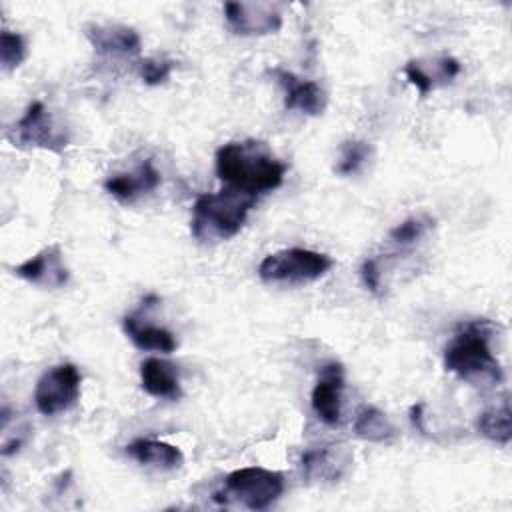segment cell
I'll use <instances>...</instances> for the list:
<instances>
[{"instance_id":"6da1fadb","label":"cell","mask_w":512,"mask_h":512,"mask_svg":"<svg viewBox=\"0 0 512 512\" xmlns=\"http://www.w3.org/2000/svg\"><path fill=\"white\" fill-rule=\"evenodd\" d=\"M214 164L218 178L226 186L250 196L276 190L286 174V164L260 140L228 142L220 146Z\"/></svg>"},{"instance_id":"7a4b0ae2","label":"cell","mask_w":512,"mask_h":512,"mask_svg":"<svg viewBox=\"0 0 512 512\" xmlns=\"http://www.w3.org/2000/svg\"><path fill=\"white\" fill-rule=\"evenodd\" d=\"M492 324L474 320L454 334L444 350V368L474 386H494L504 378L502 366L490 348Z\"/></svg>"},{"instance_id":"3957f363","label":"cell","mask_w":512,"mask_h":512,"mask_svg":"<svg viewBox=\"0 0 512 512\" xmlns=\"http://www.w3.org/2000/svg\"><path fill=\"white\" fill-rule=\"evenodd\" d=\"M256 196L244 194L230 186L218 192L200 194L192 208V236L200 242H220L234 238L254 206Z\"/></svg>"},{"instance_id":"277c9868","label":"cell","mask_w":512,"mask_h":512,"mask_svg":"<svg viewBox=\"0 0 512 512\" xmlns=\"http://www.w3.org/2000/svg\"><path fill=\"white\" fill-rule=\"evenodd\" d=\"M284 492V476L276 470L246 466L230 472L216 500H234L248 510L270 508Z\"/></svg>"},{"instance_id":"5b68a950","label":"cell","mask_w":512,"mask_h":512,"mask_svg":"<svg viewBox=\"0 0 512 512\" xmlns=\"http://www.w3.org/2000/svg\"><path fill=\"white\" fill-rule=\"evenodd\" d=\"M332 266L334 260L322 252L288 248L268 254L258 266V276L268 284H308L322 278Z\"/></svg>"},{"instance_id":"8992f818","label":"cell","mask_w":512,"mask_h":512,"mask_svg":"<svg viewBox=\"0 0 512 512\" xmlns=\"http://www.w3.org/2000/svg\"><path fill=\"white\" fill-rule=\"evenodd\" d=\"M82 376L70 362L46 370L34 388L36 410L44 416H56L70 410L80 398Z\"/></svg>"},{"instance_id":"52a82bcc","label":"cell","mask_w":512,"mask_h":512,"mask_svg":"<svg viewBox=\"0 0 512 512\" xmlns=\"http://www.w3.org/2000/svg\"><path fill=\"white\" fill-rule=\"evenodd\" d=\"M8 140L20 148H42L50 152H62L68 144L64 130L54 124L50 112L40 100L26 108L24 116L8 132Z\"/></svg>"},{"instance_id":"ba28073f","label":"cell","mask_w":512,"mask_h":512,"mask_svg":"<svg viewBox=\"0 0 512 512\" xmlns=\"http://www.w3.org/2000/svg\"><path fill=\"white\" fill-rule=\"evenodd\" d=\"M352 466V452L344 444L310 448L300 458V468L310 484H336Z\"/></svg>"},{"instance_id":"9c48e42d","label":"cell","mask_w":512,"mask_h":512,"mask_svg":"<svg viewBox=\"0 0 512 512\" xmlns=\"http://www.w3.org/2000/svg\"><path fill=\"white\" fill-rule=\"evenodd\" d=\"M224 16L230 30L238 36H266L282 28L280 12L264 2H226Z\"/></svg>"},{"instance_id":"30bf717a","label":"cell","mask_w":512,"mask_h":512,"mask_svg":"<svg viewBox=\"0 0 512 512\" xmlns=\"http://www.w3.org/2000/svg\"><path fill=\"white\" fill-rule=\"evenodd\" d=\"M14 274L42 288H60L66 286L70 280V270L64 264L62 248L58 244H50L32 258L18 264L14 268Z\"/></svg>"},{"instance_id":"8fae6325","label":"cell","mask_w":512,"mask_h":512,"mask_svg":"<svg viewBox=\"0 0 512 512\" xmlns=\"http://www.w3.org/2000/svg\"><path fill=\"white\" fill-rule=\"evenodd\" d=\"M342 390H344V366L332 360L322 366L320 378L310 398L314 414L328 426H334L340 422Z\"/></svg>"},{"instance_id":"7c38bea8","label":"cell","mask_w":512,"mask_h":512,"mask_svg":"<svg viewBox=\"0 0 512 512\" xmlns=\"http://www.w3.org/2000/svg\"><path fill=\"white\" fill-rule=\"evenodd\" d=\"M84 36L106 58H134L142 48L138 32L124 24H88Z\"/></svg>"},{"instance_id":"4fadbf2b","label":"cell","mask_w":512,"mask_h":512,"mask_svg":"<svg viewBox=\"0 0 512 512\" xmlns=\"http://www.w3.org/2000/svg\"><path fill=\"white\" fill-rule=\"evenodd\" d=\"M274 76L284 90V106L288 110H298L306 116H320L326 110L328 96L320 84L312 80H302L288 70L274 68Z\"/></svg>"},{"instance_id":"5bb4252c","label":"cell","mask_w":512,"mask_h":512,"mask_svg":"<svg viewBox=\"0 0 512 512\" xmlns=\"http://www.w3.org/2000/svg\"><path fill=\"white\" fill-rule=\"evenodd\" d=\"M160 184V172L152 160H144L136 170L126 174H114L104 182V190L120 202H134L140 196L156 190Z\"/></svg>"},{"instance_id":"9a60e30c","label":"cell","mask_w":512,"mask_h":512,"mask_svg":"<svg viewBox=\"0 0 512 512\" xmlns=\"http://www.w3.org/2000/svg\"><path fill=\"white\" fill-rule=\"evenodd\" d=\"M140 384L142 390L154 398L178 400L182 396L180 380L174 366L160 358H146L140 364Z\"/></svg>"},{"instance_id":"2e32d148","label":"cell","mask_w":512,"mask_h":512,"mask_svg":"<svg viewBox=\"0 0 512 512\" xmlns=\"http://www.w3.org/2000/svg\"><path fill=\"white\" fill-rule=\"evenodd\" d=\"M126 454L142 466H154L162 470L180 468L184 462V456L178 446L152 438H134L126 446Z\"/></svg>"},{"instance_id":"e0dca14e","label":"cell","mask_w":512,"mask_h":512,"mask_svg":"<svg viewBox=\"0 0 512 512\" xmlns=\"http://www.w3.org/2000/svg\"><path fill=\"white\" fill-rule=\"evenodd\" d=\"M122 328L132 344L140 350H154L162 354H170L176 350V338L170 330L154 324L142 322L138 316L130 314L122 318Z\"/></svg>"},{"instance_id":"ac0fdd59","label":"cell","mask_w":512,"mask_h":512,"mask_svg":"<svg viewBox=\"0 0 512 512\" xmlns=\"http://www.w3.org/2000/svg\"><path fill=\"white\" fill-rule=\"evenodd\" d=\"M354 432L358 438L376 444H390L398 438L394 422L376 406H362L354 418Z\"/></svg>"},{"instance_id":"d6986e66","label":"cell","mask_w":512,"mask_h":512,"mask_svg":"<svg viewBox=\"0 0 512 512\" xmlns=\"http://www.w3.org/2000/svg\"><path fill=\"white\" fill-rule=\"evenodd\" d=\"M478 432L496 442V444H508L512 438V424H510V404L508 400H504L498 406H492L488 410H484L478 416Z\"/></svg>"},{"instance_id":"ffe728a7","label":"cell","mask_w":512,"mask_h":512,"mask_svg":"<svg viewBox=\"0 0 512 512\" xmlns=\"http://www.w3.org/2000/svg\"><path fill=\"white\" fill-rule=\"evenodd\" d=\"M432 226H434V220L426 214H420V216L406 218L402 224L394 226L388 236L398 246H410V244H416Z\"/></svg>"},{"instance_id":"44dd1931","label":"cell","mask_w":512,"mask_h":512,"mask_svg":"<svg viewBox=\"0 0 512 512\" xmlns=\"http://www.w3.org/2000/svg\"><path fill=\"white\" fill-rule=\"evenodd\" d=\"M370 156V146L364 140H348L340 148V158L336 164V172L340 176H348L360 170V166L368 160Z\"/></svg>"},{"instance_id":"7402d4cb","label":"cell","mask_w":512,"mask_h":512,"mask_svg":"<svg viewBox=\"0 0 512 512\" xmlns=\"http://www.w3.org/2000/svg\"><path fill=\"white\" fill-rule=\"evenodd\" d=\"M26 58V42L18 32L2 30L0 34V62L6 72L16 70Z\"/></svg>"},{"instance_id":"603a6c76","label":"cell","mask_w":512,"mask_h":512,"mask_svg":"<svg viewBox=\"0 0 512 512\" xmlns=\"http://www.w3.org/2000/svg\"><path fill=\"white\" fill-rule=\"evenodd\" d=\"M174 66H176V62L168 60V58H144L138 64V74L144 80V84L158 86L170 78Z\"/></svg>"},{"instance_id":"cb8c5ba5","label":"cell","mask_w":512,"mask_h":512,"mask_svg":"<svg viewBox=\"0 0 512 512\" xmlns=\"http://www.w3.org/2000/svg\"><path fill=\"white\" fill-rule=\"evenodd\" d=\"M404 74H406V80L416 86V90L420 92V96H426L430 90H434V80L430 78V74L424 70L422 62L420 60H410L406 62L404 66Z\"/></svg>"},{"instance_id":"d4e9b609","label":"cell","mask_w":512,"mask_h":512,"mask_svg":"<svg viewBox=\"0 0 512 512\" xmlns=\"http://www.w3.org/2000/svg\"><path fill=\"white\" fill-rule=\"evenodd\" d=\"M360 276H362V282L364 286L378 294L380 292V282H382V274H380V268H378V262L374 258H366L362 262V268H360Z\"/></svg>"}]
</instances>
